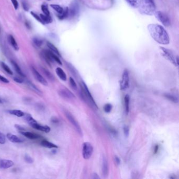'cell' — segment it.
I'll return each mask as SVG.
<instances>
[{
  "label": "cell",
  "mask_w": 179,
  "mask_h": 179,
  "mask_svg": "<svg viewBox=\"0 0 179 179\" xmlns=\"http://www.w3.org/2000/svg\"><path fill=\"white\" fill-rule=\"evenodd\" d=\"M148 29L151 37L157 43L162 45L169 43V34L164 27L157 24H150L148 26Z\"/></svg>",
  "instance_id": "cell-1"
},
{
  "label": "cell",
  "mask_w": 179,
  "mask_h": 179,
  "mask_svg": "<svg viewBox=\"0 0 179 179\" xmlns=\"http://www.w3.org/2000/svg\"><path fill=\"white\" fill-rule=\"evenodd\" d=\"M138 7L141 13L148 15H154L156 10L153 0H140Z\"/></svg>",
  "instance_id": "cell-2"
},
{
  "label": "cell",
  "mask_w": 179,
  "mask_h": 179,
  "mask_svg": "<svg viewBox=\"0 0 179 179\" xmlns=\"http://www.w3.org/2000/svg\"><path fill=\"white\" fill-rule=\"evenodd\" d=\"M154 15L158 21H159L163 25L165 26L170 25V20L168 15L165 13L161 11H157L154 13Z\"/></svg>",
  "instance_id": "cell-3"
},
{
  "label": "cell",
  "mask_w": 179,
  "mask_h": 179,
  "mask_svg": "<svg viewBox=\"0 0 179 179\" xmlns=\"http://www.w3.org/2000/svg\"><path fill=\"white\" fill-rule=\"evenodd\" d=\"M65 115H66V117L68 119V121L74 127V128H75L77 132L81 136H82V135H83L82 130H81V127H80L79 124L78 123L77 121L76 120V119L73 117V116L72 115V114L69 112H68V111H65Z\"/></svg>",
  "instance_id": "cell-4"
},
{
  "label": "cell",
  "mask_w": 179,
  "mask_h": 179,
  "mask_svg": "<svg viewBox=\"0 0 179 179\" xmlns=\"http://www.w3.org/2000/svg\"><path fill=\"white\" fill-rule=\"evenodd\" d=\"M94 149L89 142H85L83 146V155L85 159H89L92 155Z\"/></svg>",
  "instance_id": "cell-5"
},
{
  "label": "cell",
  "mask_w": 179,
  "mask_h": 179,
  "mask_svg": "<svg viewBox=\"0 0 179 179\" xmlns=\"http://www.w3.org/2000/svg\"><path fill=\"white\" fill-rule=\"evenodd\" d=\"M160 50L161 51L162 54L163 55V56L165 57L170 61H171L173 64L175 65V66H177L178 65L176 63V59L175 58H174V54L171 50L162 47H160Z\"/></svg>",
  "instance_id": "cell-6"
},
{
  "label": "cell",
  "mask_w": 179,
  "mask_h": 179,
  "mask_svg": "<svg viewBox=\"0 0 179 179\" xmlns=\"http://www.w3.org/2000/svg\"><path fill=\"white\" fill-rule=\"evenodd\" d=\"M129 73L127 69H125L122 74V79L120 81V89L122 90H126L129 87Z\"/></svg>",
  "instance_id": "cell-7"
},
{
  "label": "cell",
  "mask_w": 179,
  "mask_h": 179,
  "mask_svg": "<svg viewBox=\"0 0 179 179\" xmlns=\"http://www.w3.org/2000/svg\"><path fill=\"white\" fill-rule=\"evenodd\" d=\"M59 95L64 98L72 99L75 98L74 94L67 88H62L58 91Z\"/></svg>",
  "instance_id": "cell-8"
},
{
  "label": "cell",
  "mask_w": 179,
  "mask_h": 179,
  "mask_svg": "<svg viewBox=\"0 0 179 179\" xmlns=\"http://www.w3.org/2000/svg\"><path fill=\"white\" fill-rule=\"evenodd\" d=\"M81 90H83V91L84 92V94L85 95V96L87 97V98L90 101L91 103H92L96 108H97V106L93 98V97H92L91 96V94H90L87 85L85 84V83L84 82H82V85L81 86Z\"/></svg>",
  "instance_id": "cell-9"
},
{
  "label": "cell",
  "mask_w": 179,
  "mask_h": 179,
  "mask_svg": "<svg viewBox=\"0 0 179 179\" xmlns=\"http://www.w3.org/2000/svg\"><path fill=\"white\" fill-rule=\"evenodd\" d=\"M32 69V72L33 73V74L34 77L35 78V79L39 81V82L42 84V85H44V86H47L48 85V83L47 82V81L46 80V79L37 71V70L34 67H32L31 68Z\"/></svg>",
  "instance_id": "cell-10"
},
{
  "label": "cell",
  "mask_w": 179,
  "mask_h": 179,
  "mask_svg": "<svg viewBox=\"0 0 179 179\" xmlns=\"http://www.w3.org/2000/svg\"><path fill=\"white\" fill-rule=\"evenodd\" d=\"M102 174L104 177H106L107 176H108V173H109L108 163L106 158L104 156L102 158Z\"/></svg>",
  "instance_id": "cell-11"
},
{
  "label": "cell",
  "mask_w": 179,
  "mask_h": 179,
  "mask_svg": "<svg viewBox=\"0 0 179 179\" xmlns=\"http://www.w3.org/2000/svg\"><path fill=\"white\" fill-rule=\"evenodd\" d=\"M14 166L13 161L10 160L1 159L0 160V168L2 169H9Z\"/></svg>",
  "instance_id": "cell-12"
},
{
  "label": "cell",
  "mask_w": 179,
  "mask_h": 179,
  "mask_svg": "<svg viewBox=\"0 0 179 179\" xmlns=\"http://www.w3.org/2000/svg\"><path fill=\"white\" fill-rule=\"evenodd\" d=\"M33 128L40 130V131L45 132L46 133H50L51 131V128L50 127L48 126H41L40 124H38L37 122L34 123L33 124H32L31 126Z\"/></svg>",
  "instance_id": "cell-13"
},
{
  "label": "cell",
  "mask_w": 179,
  "mask_h": 179,
  "mask_svg": "<svg viewBox=\"0 0 179 179\" xmlns=\"http://www.w3.org/2000/svg\"><path fill=\"white\" fill-rule=\"evenodd\" d=\"M23 136H24V137H26L27 138L29 139H31V140H35V139H39L40 138V136L33 133H30V132H28V131H20V132Z\"/></svg>",
  "instance_id": "cell-14"
},
{
  "label": "cell",
  "mask_w": 179,
  "mask_h": 179,
  "mask_svg": "<svg viewBox=\"0 0 179 179\" xmlns=\"http://www.w3.org/2000/svg\"><path fill=\"white\" fill-rule=\"evenodd\" d=\"M6 137L11 142L13 143H22L24 141V140L19 138L17 136L10 133L6 135Z\"/></svg>",
  "instance_id": "cell-15"
},
{
  "label": "cell",
  "mask_w": 179,
  "mask_h": 179,
  "mask_svg": "<svg viewBox=\"0 0 179 179\" xmlns=\"http://www.w3.org/2000/svg\"><path fill=\"white\" fill-rule=\"evenodd\" d=\"M41 145L44 146L45 148H48V149H53V148H58V146L56 145V144L48 141L46 140H43L41 141Z\"/></svg>",
  "instance_id": "cell-16"
},
{
  "label": "cell",
  "mask_w": 179,
  "mask_h": 179,
  "mask_svg": "<svg viewBox=\"0 0 179 179\" xmlns=\"http://www.w3.org/2000/svg\"><path fill=\"white\" fill-rule=\"evenodd\" d=\"M56 73L58 77L63 81L67 80V76L64 71L60 67H57L56 69Z\"/></svg>",
  "instance_id": "cell-17"
},
{
  "label": "cell",
  "mask_w": 179,
  "mask_h": 179,
  "mask_svg": "<svg viewBox=\"0 0 179 179\" xmlns=\"http://www.w3.org/2000/svg\"><path fill=\"white\" fill-rule=\"evenodd\" d=\"M11 63H12V65H13V66L14 67V69L16 72V73H17L18 74H19L22 77H26V75L22 72V71L21 70V69L20 68V67H19V66L17 63L13 60H11Z\"/></svg>",
  "instance_id": "cell-18"
},
{
  "label": "cell",
  "mask_w": 179,
  "mask_h": 179,
  "mask_svg": "<svg viewBox=\"0 0 179 179\" xmlns=\"http://www.w3.org/2000/svg\"><path fill=\"white\" fill-rule=\"evenodd\" d=\"M46 44H47V47L49 48V49H50L51 52H52L53 53H54V54L57 55L58 56H60V57L61 56L60 54L59 51L58 50V49L53 44H52L51 43L49 42H47Z\"/></svg>",
  "instance_id": "cell-19"
},
{
  "label": "cell",
  "mask_w": 179,
  "mask_h": 179,
  "mask_svg": "<svg viewBox=\"0 0 179 179\" xmlns=\"http://www.w3.org/2000/svg\"><path fill=\"white\" fill-rule=\"evenodd\" d=\"M8 38H9V41L11 45L13 47L14 50L15 51H18L19 50V46H18L17 43H16V42L14 37L12 35H9Z\"/></svg>",
  "instance_id": "cell-20"
},
{
  "label": "cell",
  "mask_w": 179,
  "mask_h": 179,
  "mask_svg": "<svg viewBox=\"0 0 179 179\" xmlns=\"http://www.w3.org/2000/svg\"><path fill=\"white\" fill-rule=\"evenodd\" d=\"M9 112L12 115H14L15 116H17L18 117H22L25 116V113L22 111L20 110H9Z\"/></svg>",
  "instance_id": "cell-21"
},
{
  "label": "cell",
  "mask_w": 179,
  "mask_h": 179,
  "mask_svg": "<svg viewBox=\"0 0 179 179\" xmlns=\"http://www.w3.org/2000/svg\"><path fill=\"white\" fill-rule=\"evenodd\" d=\"M40 17L42 20V21L43 22L44 24H49V23H51L53 21V20H52V18L51 16L50 15V16H47V15H46L45 14H41L40 15Z\"/></svg>",
  "instance_id": "cell-22"
},
{
  "label": "cell",
  "mask_w": 179,
  "mask_h": 179,
  "mask_svg": "<svg viewBox=\"0 0 179 179\" xmlns=\"http://www.w3.org/2000/svg\"><path fill=\"white\" fill-rule=\"evenodd\" d=\"M125 111L127 115H128L130 110V96L128 95H126L124 98Z\"/></svg>",
  "instance_id": "cell-23"
},
{
  "label": "cell",
  "mask_w": 179,
  "mask_h": 179,
  "mask_svg": "<svg viewBox=\"0 0 179 179\" xmlns=\"http://www.w3.org/2000/svg\"><path fill=\"white\" fill-rule=\"evenodd\" d=\"M78 9V7L77 4H76V3L74 2L71 5L70 9H68L69 14H70L71 15H72V16H75V15L76 14H77Z\"/></svg>",
  "instance_id": "cell-24"
},
{
  "label": "cell",
  "mask_w": 179,
  "mask_h": 179,
  "mask_svg": "<svg viewBox=\"0 0 179 179\" xmlns=\"http://www.w3.org/2000/svg\"><path fill=\"white\" fill-rule=\"evenodd\" d=\"M68 9L69 8L68 7H65L62 13L59 14V15H57V17L58 18V19L59 20H63V19L66 18L67 17V16H68V14H69Z\"/></svg>",
  "instance_id": "cell-25"
},
{
  "label": "cell",
  "mask_w": 179,
  "mask_h": 179,
  "mask_svg": "<svg viewBox=\"0 0 179 179\" xmlns=\"http://www.w3.org/2000/svg\"><path fill=\"white\" fill-rule=\"evenodd\" d=\"M48 52H49V54H50V56L51 57V58L53 60V61L57 62L58 64H59L60 65H62V63H61V60H60V59L59 58V57H58V56L57 55H56L55 54H54V53L51 52V51H48Z\"/></svg>",
  "instance_id": "cell-26"
},
{
  "label": "cell",
  "mask_w": 179,
  "mask_h": 179,
  "mask_svg": "<svg viewBox=\"0 0 179 179\" xmlns=\"http://www.w3.org/2000/svg\"><path fill=\"white\" fill-rule=\"evenodd\" d=\"M126 1L130 6L135 8H137L139 5L140 0H126Z\"/></svg>",
  "instance_id": "cell-27"
},
{
  "label": "cell",
  "mask_w": 179,
  "mask_h": 179,
  "mask_svg": "<svg viewBox=\"0 0 179 179\" xmlns=\"http://www.w3.org/2000/svg\"><path fill=\"white\" fill-rule=\"evenodd\" d=\"M25 119L27 122V123L31 126L32 124H33L34 123H35L37 122V121L33 118L30 115H26L25 116Z\"/></svg>",
  "instance_id": "cell-28"
},
{
  "label": "cell",
  "mask_w": 179,
  "mask_h": 179,
  "mask_svg": "<svg viewBox=\"0 0 179 179\" xmlns=\"http://www.w3.org/2000/svg\"><path fill=\"white\" fill-rule=\"evenodd\" d=\"M164 96L165 97H166L169 100H171V101H172L175 103H177L178 102V100H177V98L175 96H173L170 94H168V93L165 94Z\"/></svg>",
  "instance_id": "cell-29"
},
{
  "label": "cell",
  "mask_w": 179,
  "mask_h": 179,
  "mask_svg": "<svg viewBox=\"0 0 179 179\" xmlns=\"http://www.w3.org/2000/svg\"><path fill=\"white\" fill-rule=\"evenodd\" d=\"M1 66L2 67V68L9 74L12 75L13 74V72L12 71V70L10 69V68L7 66V65L4 63V62H1Z\"/></svg>",
  "instance_id": "cell-30"
},
{
  "label": "cell",
  "mask_w": 179,
  "mask_h": 179,
  "mask_svg": "<svg viewBox=\"0 0 179 179\" xmlns=\"http://www.w3.org/2000/svg\"><path fill=\"white\" fill-rule=\"evenodd\" d=\"M42 72H43V73L45 74V75L50 80H54V76L50 72L48 71H47V69L44 68H42Z\"/></svg>",
  "instance_id": "cell-31"
},
{
  "label": "cell",
  "mask_w": 179,
  "mask_h": 179,
  "mask_svg": "<svg viewBox=\"0 0 179 179\" xmlns=\"http://www.w3.org/2000/svg\"><path fill=\"white\" fill-rule=\"evenodd\" d=\"M51 7L56 11L58 14H61L63 12L64 9L57 4H51Z\"/></svg>",
  "instance_id": "cell-32"
},
{
  "label": "cell",
  "mask_w": 179,
  "mask_h": 179,
  "mask_svg": "<svg viewBox=\"0 0 179 179\" xmlns=\"http://www.w3.org/2000/svg\"><path fill=\"white\" fill-rule=\"evenodd\" d=\"M41 9H42V11H43V12L44 13L45 15H47V16H50V12L48 10V6H47V5L42 4V6H41Z\"/></svg>",
  "instance_id": "cell-33"
},
{
  "label": "cell",
  "mask_w": 179,
  "mask_h": 179,
  "mask_svg": "<svg viewBox=\"0 0 179 179\" xmlns=\"http://www.w3.org/2000/svg\"><path fill=\"white\" fill-rule=\"evenodd\" d=\"M33 41L34 44L38 47H40L43 43V42L42 40H41L38 38H36V37L33 38Z\"/></svg>",
  "instance_id": "cell-34"
},
{
  "label": "cell",
  "mask_w": 179,
  "mask_h": 179,
  "mask_svg": "<svg viewBox=\"0 0 179 179\" xmlns=\"http://www.w3.org/2000/svg\"><path fill=\"white\" fill-rule=\"evenodd\" d=\"M27 85H28V86L32 89V90H33L34 91L36 92L37 93L39 94L41 92V91L37 88V87L34 85L31 82H30V81H28L27 82Z\"/></svg>",
  "instance_id": "cell-35"
},
{
  "label": "cell",
  "mask_w": 179,
  "mask_h": 179,
  "mask_svg": "<svg viewBox=\"0 0 179 179\" xmlns=\"http://www.w3.org/2000/svg\"><path fill=\"white\" fill-rule=\"evenodd\" d=\"M30 14H31V15H32L33 16V17H34L38 22H40V23H41V24H44V23H43V22L42 21V20L41 17H40V16H38V15H37L36 13H34V12H33V11H31V12H30Z\"/></svg>",
  "instance_id": "cell-36"
},
{
  "label": "cell",
  "mask_w": 179,
  "mask_h": 179,
  "mask_svg": "<svg viewBox=\"0 0 179 179\" xmlns=\"http://www.w3.org/2000/svg\"><path fill=\"white\" fill-rule=\"evenodd\" d=\"M112 105L110 104H107L104 106V111L106 112V113H109L111 111V109H112Z\"/></svg>",
  "instance_id": "cell-37"
},
{
  "label": "cell",
  "mask_w": 179,
  "mask_h": 179,
  "mask_svg": "<svg viewBox=\"0 0 179 179\" xmlns=\"http://www.w3.org/2000/svg\"><path fill=\"white\" fill-rule=\"evenodd\" d=\"M69 82H70V84H71L72 87L74 89H77V84L75 82V81L74 80V79L73 78H72V77L69 78Z\"/></svg>",
  "instance_id": "cell-38"
},
{
  "label": "cell",
  "mask_w": 179,
  "mask_h": 179,
  "mask_svg": "<svg viewBox=\"0 0 179 179\" xmlns=\"http://www.w3.org/2000/svg\"><path fill=\"white\" fill-rule=\"evenodd\" d=\"M24 160L25 162H26L28 164H32L34 162L33 159L29 155L26 154L24 157Z\"/></svg>",
  "instance_id": "cell-39"
},
{
  "label": "cell",
  "mask_w": 179,
  "mask_h": 179,
  "mask_svg": "<svg viewBox=\"0 0 179 179\" xmlns=\"http://www.w3.org/2000/svg\"><path fill=\"white\" fill-rule=\"evenodd\" d=\"M6 142V138L5 135L0 131V144H4Z\"/></svg>",
  "instance_id": "cell-40"
},
{
  "label": "cell",
  "mask_w": 179,
  "mask_h": 179,
  "mask_svg": "<svg viewBox=\"0 0 179 179\" xmlns=\"http://www.w3.org/2000/svg\"><path fill=\"white\" fill-rule=\"evenodd\" d=\"M13 6L15 10H18L19 8V3L17 0H11Z\"/></svg>",
  "instance_id": "cell-41"
},
{
  "label": "cell",
  "mask_w": 179,
  "mask_h": 179,
  "mask_svg": "<svg viewBox=\"0 0 179 179\" xmlns=\"http://www.w3.org/2000/svg\"><path fill=\"white\" fill-rule=\"evenodd\" d=\"M0 81H2V82L4 83H6V84H8L10 83L9 80L7 78H6L5 77H3V76L1 75H0Z\"/></svg>",
  "instance_id": "cell-42"
},
{
  "label": "cell",
  "mask_w": 179,
  "mask_h": 179,
  "mask_svg": "<svg viewBox=\"0 0 179 179\" xmlns=\"http://www.w3.org/2000/svg\"><path fill=\"white\" fill-rule=\"evenodd\" d=\"M22 6H23V9L25 11H28V10H29V6H28V4L25 2H22Z\"/></svg>",
  "instance_id": "cell-43"
},
{
  "label": "cell",
  "mask_w": 179,
  "mask_h": 179,
  "mask_svg": "<svg viewBox=\"0 0 179 179\" xmlns=\"http://www.w3.org/2000/svg\"><path fill=\"white\" fill-rule=\"evenodd\" d=\"M14 80L15 81V82L18 83H20V84L22 83L24 81L23 79H21V78H19V77H14Z\"/></svg>",
  "instance_id": "cell-44"
},
{
  "label": "cell",
  "mask_w": 179,
  "mask_h": 179,
  "mask_svg": "<svg viewBox=\"0 0 179 179\" xmlns=\"http://www.w3.org/2000/svg\"><path fill=\"white\" fill-rule=\"evenodd\" d=\"M15 127L16 128V129L18 130L19 131H20H20H24L25 130V129L23 127H22V126H21L19 124H15Z\"/></svg>",
  "instance_id": "cell-45"
},
{
  "label": "cell",
  "mask_w": 179,
  "mask_h": 179,
  "mask_svg": "<svg viewBox=\"0 0 179 179\" xmlns=\"http://www.w3.org/2000/svg\"><path fill=\"white\" fill-rule=\"evenodd\" d=\"M114 160H115V162L117 166H119L120 164V160L119 159V158L117 156H115V158H114Z\"/></svg>",
  "instance_id": "cell-46"
},
{
  "label": "cell",
  "mask_w": 179,
  "mask_h": 179,
  "mask_svg": "<svg viewBox=\"0 0 179 179\" xmlns=\"http://www.w3.org/2000/svg\"><path fill=\"white\" fill-rule=\"evenodd\" d=\"M123 130H124V134L126 135V136H128V134H129V129H128V127L125 126V127H124Z\"/></svg>",
  "instance_id": "cell-47"
},
{
  "label": "cell",
  "mask_w": 179,
  "mask_h": 179,
  "mask_svg": "<svg viewBox=\"0 0 179 179\" xmlns=\"http://www.w3.org/2000/svg\"><path fill=\"white\" fill-rule=\"evenodd\" d=\"M51 121L54 123H57L59 122V120L56 117H53L51 119Z\"/></svg>",
  "instance_id": "cell-48"
},
{
  "label": "cell",
  "mask_w": 179,
  "mask_h": 179,
  "mask_svg": "<svg viewBox=\"0 0 179 179\" xmlns=\"http://www.w3.org/2000/svg\"><path fill=\"white\" fill-rule=\"evenodd\" d=\"M92 178H93L96 179V178H99V177L98 176V174H97V173H94L93 174V175H92Z\"/></svg>",
  "instance_id": "cell-49"
},
{
  "label": "cell",
  "mask_w": 179,
  "mask_h": 179,
  "mask_svg": "<svg viewBox=\"0 0 179 179\" xmlns=\"http://www.w3.org/2000/svg\"><path fill=\"white\" fill-rule=\"evenodd\" d=\"M25 25H26V26L28 28H29V29L30 28V25L29 22H25Z\"/></svg>",
  "instance_id": "cell-50"
},
{
  "label": "cell",
  "mask_w": 179,
  "mask_h": 179,
  "mask_svg": "<svg viewBox=\"0 0 179 179\" xmlns=\"http://www.w3.org/2000/svg\"><path fill=\"white\" fill-rule=\"evenodd\" d=\"M158 145H157L155 147V153H157V152L158 151Z\"/></svg>",
  "instance_id": "cell-51"
},
{
  "label": "cell",
  "mask_w": 179,
  "mask_h": 179,
  "mask_svg": "<svg viewBox=\"0 0 179 179\" xmlns=\"http://www.w3.org/2000/svg\"><path fill=\"white\" fill-rule=\"evenodd\" d=\"M2 103H3V102H2V99H0V104H2Z\"/></svg>",
  "instance_id": "cell-52"
},
{
  "label": "cell",
  "mask_w": 179,
  "mask_h": 179,
  "mask_svg": "<svg viewBox=\"0 0 179 179\" xmlns=\"http://www.w3.org/2000/svg\"><path fill=\"white\" fill-rule=\"evenodd\" d=\"M47 1H51V0H47Z\"/></svg>",
  "instance_id": "cell-53"
}]
</instances>
